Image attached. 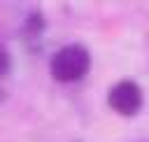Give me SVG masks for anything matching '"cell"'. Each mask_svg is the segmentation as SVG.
Segmentation results:
<instances>
[{
  "instance_id": "5b68a950",
  "label": "cell",
  "mask_w": 149,
  "mask_h": 142,
  "mask_svg": "<svg viewBox=\"0 0 149 142\" xmlns=\"http://www.w3.org/2000/svg\"><path fill=\"white\" fill-rule=\"evenodd\" d=\"M5 100H7V91H5V88H2V86H0V105H2V102H5Z\"/></svg>"
},
{
  "instance_id": "7a4b0ae2",
  "label": "cell",
  "mask_w": 149,
  "mask_h": 142,
  "mask_svg": "<svg viewBox=\"0 0 149 142\" xmlns=\"http://www.w3.org/2000/svg\"><path fill=\"white\" fill-rule=\"evenodd\" d=\"M142 102H144V95H142V88L137 81L133 79H121L116 81L109 93H107V105L121 114V116H135L140 109H142Z\"/></svg>"
},
{
  "instance_id": "277c9868",
  "label": "cell",
  "mask_w": 149,
  "mask_h": 142,
  "mask_svg": "<svg viewBox=\"0 0 149 142\" xmlns=\"http://www.w3.org/2000/svg\"><path fill=\"white\" fill-rule=\"evenodd\" d=\"M9 68H12V56H9V51H7V49H2V47H0V77H2V74H7V72H9Z\"/></svg>"
},
{
  "instance_id": "6da1fadb",
  "label": "cell",
  "mask_w": 149,
  "mask_h": 142,
  "mask_svg": "<svg viewBox=\"0 0 149 142\" xmlns=\"http://www.w3.org/2000/svg\"><path fill=\"white\" fill-rule=\"evenodd\" d=\"M91 70V54L81 44H65L58 51H54L49 61V72L61 84H72L86 77Z\"/></svg>"
},
{
  "instance_id": "3957f363",
  "label": "cell",
  "mask_w": 149,
  "mask_h": 142,
  "mask_svg": "<svg viewBox=\"0 0 149 142\" xmlns=\"http://www.w3.org/2000/svg\"><path fill=\"white\" fill-rule=\"evenodd\" d=\"M44 33V14L42 12H30L21 26V37L26 42H35Z\"/></svg>"
}]
</instances>
